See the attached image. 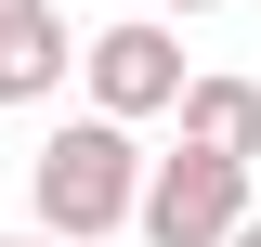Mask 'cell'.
Instances as JSON below:
<instances>
[{
  "label": "cell",
  "instance_id": "obj_1",
  "mask_svg": "<svg viewBox=\"0 0 261 247\" xmlns=\"http://www.w3.org/2000/svg\"><path fill=\"white\" fill-rule=\"evenodd\" d=\"M144 169L157 156H130L118 117H53L27 156V195H39V234L53 247H92V234H130L144 221Z\"/></svg>",
  "mask_w": 261,
  "mask_h": 247
},
{
  "label": "cell",
  "instance_id": "obj_2",
  "mask_svg": "<svg viewBox=\"0 0 261 247\" xmlns=\"http://www.w3.org/2000/svg\"><path fill=\"white\" fill-rule=\"evenodd\" d=\"M261 221V195H248V169H235V156H157V169H144V221H130V234L144 247H235Z\"/></svg>",
  "mask_w": 261,
  "mask_h": 247
},
{
  "label": "cell",
  "instance_id": "obj_3",
  "mask_svg": "<svg viewBox=\"0 0 261 247\" xmlns=\"http://www.w3.org/2000/svg\"><path fill=\"white\" fill-rule=\"evenodd\" d=\"M79 78H92V117L144 130V117H183V39L157 13H118V26L79 39Z\"/></svg>",
  "mask_w": 261,
  "mask_h": 247
},
{
  "label": "cell",
  "instance_id": "obj_4",
  "mask_svg": "<svg viewBox=\"0 0 261 247\" xmlns=\"http://www.w3.org/2000/svg\"><path fill=\"white\" fill-rule=\"evenodd\" d=\"M183 143L261 169V78H183Z\"/></svg>",
  "mask_w": 261,
  "mask_h": 247
},
{
  "label": "cell",
  "instance_id": "obj_5",
  "mask_svg": "<svg viewBox=\"0 0 261 247\" xmlns=\"http://www.w3.org/2000/svg\"><path fill=\"white\" fill-rule=\"evenodd\" d=\"M65 78H79V26H65V13H39V26L0 39V104H53Z\"/></svg>",
  "mask_w": 261,
  "mask_h": 247
},
{
  "label": "cell",
  "instance_id": "obj_6",
  "mask_svg": "<svg viewBox=\"0 0 261 247\" xmlns=\"http://www.w3.org/2000/svg\"><path fill=\"white\" fill-rule=\"evenodd\" d=\"M39 13H53V0H0V39H13V26H39Z\"/></svg>",
  "mask_w": 261,
  "mask_h": 247
},
{
  "label": "cell",
  "instance_id": "obj_7",
  "mask_svg": "<svg viewBox=\"0 0 261 247\" xmlns=\"http://www.w3.org/2000/svg\"><path fill=\"white\" fill-rule=\"evenodd\" d=\"M170 13H222V0H157V26H170Z\"/></svg>",
  "mask_w": 261,
  "mask_h": 247
},
{
  "label": "cell",
  "instance_id": "obj_8",
  "mask_svg": "<svg viewBox=\"0 0 261 247\" xmlns=\"http://www.w3.org/2000/svg\"><path fill=\"white\" fill-rule=\"evenodd\" d=\"M0 247H53V234H0Z\"/></svg>",
  "mask_w": 261,
  "mask_h": 247
},
{
  "label": "cell",
  "instance_id": "obj_9",
  "mask_svg": "<svg viewBox=\"0 0 261 247\" xmlns=\"http://www.w3.org/2000/svg\"><path fill=\"white\" fill-rule=\"evenodd\" d=\"M235 247H261V221H248V234H235Z\"/></svg>",
  "mask_w": 261,
  "mask_h": 247
}]
</instances>
